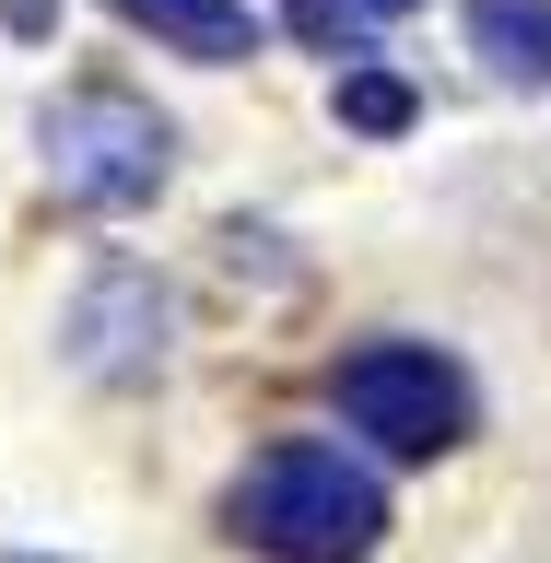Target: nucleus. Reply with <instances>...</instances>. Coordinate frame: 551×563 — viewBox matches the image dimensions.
Here are the masks:
<instances>
[{
    "mask_svg": "<svg viewBox=\"0 0 551 563\" xmlns=\"http://www.w3.org/2000/svg\"><path fill=\"white\" fill-rule=\"evenodd\" d=\"M223 528H235L258 563H364L387 540V493L364 457L317 446V434H282L235 470L223 493Z\"/></svg>",
    "mask_w": 551,
    "mask_h": 563,
    "instance_id": "nucleus-1",
    "label": "nucleus"
},
{
    "mask_svg": "<svg viewBox=\"0 0 551 563\" xmlns=\"http://www.w3.org/2000/svg\"><path fill=\"white\" fill-rule=\"evenodd\" d=\"M35 153H47V188L70 211H141L176 165V130L118 82H70L35 106Z\"/></svg>",
    "mask_w": 551,
    "mask_h": 563,
    "instance_id": "nucleus-2",
    "label": "nucleus"
},
{
    "mask_svg": "<svg viewBox=\"0 0 551 563\" xmlns=\"http://www.w3.org/2000/svg\"><path fill=\"white\" fill-rule=\"evenodd\" d=\"M329 399H341L352 434H376L387 457H447L470 434V376H458L434 341H352L329 364Z\"/></svg>",
    "mask_w": 551,
    "mask_h": 563,
    "instance_id": "nucleus-3",
    "label": "nucleus"
},
{
    "mask_svg": "<svg viewBox=\"0 0 551 563\" xmlns=\"http://www.w3.org/2000/svg\"><path fill=\"white\" fill-rule=\"evenodd\" d=\"M165 317H176V306H165V282L118 258V271H95L82 294H70L59 352L82 364V376H153V364H165Z\"/></svg>",
    "mask_w": 551,
    "mask_h": 563,
    "instance_id": "nucleus-4",
    "label": "nucleus"
},
{
    "mask_svg": "<svg viewBox=\"0 0 551 563\" xmlns=\"http://www.w3.org/2000/svg\"><path fill=\"white\" fill-rule=\"evenodd\" d=\"M141 35H165L176 59H211V70H235V59H258V12L246 0H118Z\"/></svg>",
    "mask_w": 551,
    "mask_h": 563,
    "instance_id": "nucleus-5",
    "label": "nucleus"
},
{
    "mask_svg": "<svg viewBox=\"0 0 551 563\" xmlns=\"http://www.w3.org/2000/svg\"><path fill=\"white\" fill-rule=\"evenodd\" d=\"M458 24H470V47H482L493 82H528V95H551V0H470Z\"/></svg>",
    "mask_w": 551,
    "mask_h": 563,
    "instance_id": "nucleus-6",
    "label": "nucleus"
},
{
    "mask_svg": "<svg viewBox=\"0 0 551 563\" xmlns=\"http://www.w3.org/2000/svg\"><path fill=\"white\" fill-rule=\"evenodd\" d=\"M341 118L352 130H411V82H399V70H341Z\"/></svg>",
    "mask_w": 551,
    "mask_h": 563,
    "instance_id": "nucleus-7",
    "label": "nucleus"
},
{
    "mask_svg": "<svg viewBox=\"0 0 551 563\" xmlns=\"http://www.w3.org/2000/svg\"><path fill=\"white\" fill-rule=\"evenodd\" d=\"M24 563H47V552H24Z\"/></svg>",
    "mask_w": 551,
    "mask_h": 563,
    "instance_id": "nucleus-8",
    "label": "nucleus"
}]
</instances>
